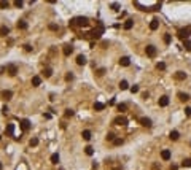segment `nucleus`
Returning a JSON list of instances; mask_svg holds the SVG:
<instances>
[{
	"mask_svg": "<svg viewBox=\"0 0 191 170\" xmlns=\"http://www.w3.org/2000/svg\"><path fill=\"white\" fill-rule=\"evenodd\" d=\"M134 5H136L137 8H143L142 11H158L159 8H161V3H159V2H146V3H142V2H138V0H136V2H134Z\"/></svg>",
	"mask_w": 191,
	"mask_h": 170,
	"instance_id": "obj_1",
	"label": "nucleus"
},
{
	"mask_svg": "<svg viewBox=\"0 0 191 170\" xmlns=\"http://www.w3.org/2000/svg\"><path fill=\"white\" fill-rule=\"evenodd\" d=\"M88 24H89V19L86 16H80V18L70 19V25H80V27H83V25H88Z\"/></svg>",
	"mask_w": 191,
	"mask_h": 170,
	"instance_id": "obj_2",
	"label": "nucleus"
},
{
	"mask_svg": "<svg viewBox=\"0 0 191 170\" xmlns=\"http://www.w3.org/2000/svg\"><path fill=\"white\" fill-rule=\"evenodd\" d=\"M190 35H191V27H185V29H180L178 30V33H177V37L180 38V40H188L190 38Z\"/></svg>",
	"mask_w": 191,
	"mask_h": 170,
	"instance_id": "obj_3",
	"label": "nucleus"
},
{
	"mask_svg": "<svg viewBox=\"0 0 191 170\" xmlns=\"http://www.w3.org/2000/svg\"><path fill=\"white\" fill-rule=\"evenodd\" d=\"M104 30H105V29H104V25H102L100 22H99V27H97V29H94V30H91L89 33H86V35H91L92 38H100V35L104 33Z\"/></svg>",
	"mask_w": 191,
	"mask_h": 170,
	"instance_id": "obj_4",
	"label": "nucleus"
},
{
	"mask_svg": "<svg viewBox=\"0 0 191 170\" xmlns=\"http://www.w3.org/2000/svg\"><path fill=\"white\" fill-rule=\"evenodd\" d=\"M145 53H146V56H148V57H154L156 53H158V49H156V46L148 45V46L145 48Z\"/></svg>",
	"mask_w": 191,
	"mask_h": 170,
	"instance_id": "obj_5",
	"label": "nucleus"
},
{
	"mask_svg": "<svg viewBox=\"0 0 191 170\" xmlns=\"http://www.w3.org/2000/svg\"><path fill=\"white\" fill-rule=\"evenodd\" d=\"M113 124H116V126H128V118L126 116H116L113 119Z\"/></svg>",
	"mask_w": 191,
	"mask_h": 170,
	"instance_id": "obj_6",
	"label": "nucleus"
},
{
	"mask_svg": "<svg viewBox=\"0 0 191 170\" xmlns=\"http://www.w3.org/2000/svg\"><path fill=\"white\" fill-rule=\"evenodd\" d=\"M6 70H8V75H10V76H14L16 73H18V67H16L14 64H8L6 65Z\"/></svg>",
	"mask_w": 191,
	"mask_h": 170,
	"instance_id": "obj_7",
	"label": "nucleus"
},
{
	"mask_svg": "<svg viewBox=\"0 0 191 170\" xmlns=\"http://www.w3.org/2000/svg\"><path fill=\"white\" fill-rule=\"evenodd\" d=\"M5 134L8 135V137H13V135H14V124H6Z\"/></svg>",
	"mask_w": 191,
	"mask_h": 170,
	"instance_id": "obj_8",
	"label": "nucleus"
},
{
	"mask_svg": "<svg viewBox=\"0 0 191 170\" xmlns=\"http://www.w3.org/2000/svg\"><path fill=\"white\" fill-rule=\"evenodd\" d=\"M0 97H2L3 100H10L13 97V92L11 91H2V92H0Z\"/></svg>",
	"mask_w": 191,
	"mask_h": 170,
	"instance_id": "obj_9",
	"label": "nucleus"
},
{
	"mask_svg": "<svg viewBox=\"0 0 191 170\" xmlns=\"http://www.w3.org/2000/svg\"><path fill=\"white\" fill-rule=\"evenodd\" d=\"M62 53H64V56H67V57H68V56L73 53V46L72 45H66V46H64V49H62Z\"/></svg>",
	"mask_w": 191,
	"mask_h": 170,
	"instance_id": "obj_10",
	"label": "nucleus"
},
{
	"mask_svg": "<svg viewBox=\"0 0 191 170\" xmlns=\"http://www.w3.org/2000/svg\"><path fill=\"white\" fill-rule=\"evenodd\" d=\"M140 124L145 126V127H151V126H153V123H151L150 118H140Z\"/></svg>",
	"mask_w": 191,
	"mask_h": 170,
	"instance_id": "obj_11",
	"label": "nucleus"
},
{
	"mask_svg": "<svg viewBox=\"0 0 191 170\" xmlns=\"http://www.w3.org/2000/svg\"><path fill=\"white\" fill-rule=\"evenodd\" d=\"M120 65H123V67H129V65H131V59L126 57V56H124V57H121L120 59Z\"/></svg>",
	"mask_w": 191,
	"mask_h": 170,
	"instance_id": "obj_12",
	"label": "nucleus"
},
{
	"mask_svg": "<svg viewBox=\"0 0 191 170\" xmlns=\"http://www.w3.org/2000/svg\"><path fill=\"white\" fill-rule=\"evenodd\" d=\"M167 105H169V97L167 95H162L159 99V107H167Z\"/></svg>",
	"mask_w": 191,
	"mask_h": 170,
	"instance_id": "obj_13",
	"label": "nucleus"
},
{
	"mask_svg": "<svg viewBox=\"0 0 191 170\" xmlns=\"http://www.w3.org/2000/svg\"><path fill=\"white\" fill-rule=\"evenodd\" d=\"M158 27H159V19H158V18H154V19L150 22V29H151V30H156Z\"/></svg>",
	"mask_w": 191,
	"mask_h": 170,
	"instance_id": "obj_14",
	"label": "nucleus"
},
{
	"mask_svg": "<svg viewBox=\"0 0 191 170\" xmlns=\"http://www.w3.org/2000/svg\"><path fill=\"white\" fill-rule=\"evenodd\" d=\"M21 127H22V130H29L30 129V121L29 119H22L21 121Z\"/></svg>",
	"mask_w": 191,
	"mask_h": 170,
	"instance_id": "obj_15",
	"label": "nucleus"
},
{
	"mask_svg": "<svg viewBox=\"0 0 191 170\" xmlns=\"http://www.w3.org/2000/svg\"><path fill=\"white\" fill-rule=\"evenodd\" d=\"M161 158L164 161H169V159H170V151H169V150H162L161 151Z\"/></svg>",
	"mask_w": 191,
	"mask_h": 170,
	"instance_id": "obj_16",
	"label": "nucleus"
},
{
	"mask_svg": "<svg viewBox=\"0 0 191 170\" xmlns=\"http://www.w3.org/2000/svg\"><path fill=\"white\" fill-rule=\"evenodd\" d=\"M178 137H180V134L177 132V130H172V132L169 134V138H170V140H174V142H175V140H178Z\"/></svg>",
	"mask_w": 191,
	"mask_h": 170,
	"instance_id": "obj_17",
	"label": "nucleus"
},
{
	"mask_svg": "<svg viewBox=\"0 0 191 170\" xmlns=\"http://www.w3.org/2000/svg\"><path fill=\"white\" fill-rule=\"evenodd\" d=\"M76 64H78V65H84V64H86V57H84L83 54L76 56Z\"/></svg>",
	"mask_w": 191,
	"mask_h": 170,
	"instance_id": "obj_18",
	"label": "nucleus"
},
{
	"mask_svg": "<svg viewBox=\"0 0 191 170\" xmlns=\"http://www.w3.org/2000/svg\"><path fill=\"white\" fill-rule=\"evenodd\" d=\"M8 33H10V29H8L6 25H2V27H0V35H2V37H6Z\"/></svg>",
	"mask_w": 191,
	"mask_h": 170,
	"instance_id": "obj_19",
	"label": "nucleus"
},
{
	"mask_svg": "<svg viewBox=\"0 0 191 170\" xmlns=\"http://www.w3.org/2000/svg\"><path fill=\"white\" fill-rule=\"evenodd\" d=\"M32 84L35 86V88H37V86H40L42 84V78L40 76H32Z\"/></svg>",
	"mask_w": 191,
	"mask_h": 170,
	"instance_id": "obj_20",
	"label": "nucleus"
},
{
	"mask_svg": "<svg viewBox=\"0 0 191 170\" xmlns=\"http://www.w3.org/2000/svg\"><path fill=\"white\" fill-rule=\"evenodd\" d=\"M132 25H134V19H128V21L124 22V29L129 30V29H132Z\"/></svg>",
	"mask_w": 191,
	"mask_h": 170,
	"instance_id": "obj_21",
	"label": "nucleus"
},
{
	"mask_svg": "<svg viewBox=\"0 0 191 170\" xmlns=\"http://www.w3.org/2000/svg\"><path fill=\"white\" fill-rule=\"evenodd\" d=\"M178 99L182 100V102H186V100H190V95L185 94V92H178Z\"/></svg>",
	"mask_w": 191,
	"mask_h": 170,
	"instance_id": "obj_22",
	"label": "nucleus"
},
{
	"mask_svg": "<svg viewBox=\"0 0 191 170\" xmlns=\"http://www.w3.org/2000/svg\"><path fill=\"white\" fill-rule=\"evenodd\" d=\"M104 108H105V105H104L102 102H96V103H94V110L100 111V110H104Z\"/></svg>",
	"mask_w": 191,
	"mask_h": 170,
	"instance_id": "obj_23",
	"label": "nucleus"
},
{
	"mask_svg": "<svg viewBox=\"0 0 191 170\" xmlns=\"http://www.w3.org/2000/svg\"><path fill=\"white\" fill-rule=\"evenodd\" d=\"M175 78L182 81V80H185V78H186V73H185V72H177V73H175Z\"/></svg>",
	"mask_w": 191,
	"mask_h": 170,
	"instance_id": "obj_24",
	"label": "nucleus"
},
{
	"mask_svg": "<svg viewBox=\"0 0 191 170\" xmlns=\"http://www.w3.org/2000/svg\"><path fill=\"white\" fill-rule=\"evenodd\" d=\"M120 89H121V91H126V89H129V84H128V81H126V80H123V81L120 83Z\"/></svg>",
	"mask_w": 191,
	"mask_h": 170,
	"instance_id": "obj_25",
	"label": "nucleus"
},
{
	"mask_svg": "<svg viewBox=\"0 0 191 170\" xmlns=\"http://www.w3.org/2000/svg\"><path fill=\"white\" fill-rule=\"evenodd\" d=\"M16 25H18V29H22V30H26V29L29 27V25H27V22H26V21H19V22L16 24Z\"/></svg>",
	"mask_w": 191,
	"mask_h": 170,
	"instance_id": "obj_26",
	"label": "nucleus"
},
{
	"mask_svg": "<svg viewBox=\"0 0 191 170\" xmlns=\"http://www.w3.org/2000/svg\"><path fill=\"white\" fill-rule=\"evenodd\" d=\"M51 75H53V70H51L50 67H48V68H45V70H43V76H45V78H50Z\"/></svg>",
	"mask_w": 191,
	"mask_h": 170,
	"instance_id": "obj_27",
	"label": "nucleus"
},
{
	"mask_svg": "<svg viewBox=\"0 0 191 170\" xmlns=\"http://www.w3.org/2000/svg\"><path fill=\"white\" fill-rule=\"evenodd\" d=\"M81 137H83L84 140H91V130H83V134H81Z\"/></svg>",
	"mask_w": 191,
	"mask_h": 170,
	"instance_id": "obj_28",
	"label": "nucleus"
},
{
	"mask_svg": "<svg viewBox=\"0 0 191 170\" xmlns=\"http://www.w3.org/2000/svg\"><path fill=\"white\" fill-rule=\"evenodd\" d=\"M84 153H86V154H88V156H92V154H94V148L88 145V146L84 148Z\"/></svg>",
	"mask_w": 191,
	"mask_h": 170,
	"instance_id": "obj_29",
	"label": "nucleus"
},
{
	"mask_svg": "<svg viewBox=\"0 0 191 170\" xmlns=\"http://www.w3.org/2000/svg\"><path fill=\"white\" fill-rule=\"evenodd\" d=\"M116 108H118V111H126L128 110V105H126V103H118V105H116Z\"/></svg>",
	"mask_w": 191,
	"mask_h": 170,
	"instance_id": "obj_30",
	"label": "nucleus"
},
{
	"mask_svg": "<svg viewBox=\"0 0 191 170\" xmlns=\"http://www.w3.org/2000/svg\"><path fill=\"white\" fill-rule=\"evenodd\" d=\"M51 162H53V164H58L59 162V154H58V153L51 154Z\"/></svg>",
	"mask_w": 191,
	"mask_h": 170,
	"instance_id": "obj_31",
	"label": "nucleus"
},
{
	"mask_svg": "<svg viewBox=\"0 0 191 170\" xmlns=\"http://www.w3.org/2000/svg\"><path fill=\"white\" fill-rule=\"evenodd\" d=\"M182 165L183 167H191V159H183L182 161Z\"/></svg>",
	"mask_w": 191,
	"mask_h": 170,
	"instance_id": "obj_32",
	"label": "nucleus"
},
{
	"mask_svg": "<svg viewBox=\"0 0 191 170\" xmlns=\"http://www.w3.org/2000/svg\"><path fill=\"white\" fill-rule=\"evenodd\" d=\"M156 68H158V70H166V64H164V62H158V64H156Z\"/></svg>",
	"mask_w": 191,
	"mask_h": 170,
	"instance_id": "obj_33",
	"label": "nucleus"
},
{
	"mask_svg": "<svg viewBox=\"0 0 191 170\" xmlns=\"http://www.w3.org/2000/svg\"><path fill=\"white\" fill-rule=\"evenodd\" d=\"M183 46H185V49L191 51V41H190V40H185V41H183Z\"/></svg>",
	"mask_w": 191,
	"mask_h": 170,
	"instance_id": "obj_34",
	"label": "nucleus"
},
{
	"mask_svg": "<svg viewBox=\"0 0 191 170\" xmlns=\"http://www.w3.org/2000/svg\"><path fill=\"white\" fill-rule=\"evenodd\" d=\"M123 143H124L123 138H115V140H113V145L115 146H120V145H123Z\"/></svg>",
	"mask_w": 191,
	"mask_h": 170,
	"instance_id": "obj_35",
	"label": "nucleus"
},
{
	"mask_svg": "<svg viewBox=\"0 0 191 170\" xmlns=\"http://www.w3.org/2000/svg\"><path fill=\"white\" fill-rule=\"evenodd\" d=\"M73 115H75V111H73V110H70V108H67V110H66V118H70Z\"/></svg>",
	"mask_w": 191,
	"mask_h": 170,
	"instance_id": "obj_36",
	"label": "nucleus"
},
{
	"mask_svg": "<svg viewBox=\"0 0 191 170\" xmlns=\"http://www.w3.org/2000/svg\"><path fill=\"white\" fill-rule=\"evenodd\" d=\"M29 145H30V146H37V145H38V138H30Z\"/></svg>",
	"mask_w": 191,
	"mask_h": 170,
	"instance_id": "obj_37",
	"label": "nucleus"
},
{
	"mask_svg": "<svg viewBox=\"0 0 191 170\" xmlns=\"http://www.w3.org/2000/svg\"><path fill=\"white\" fill-rule=\"evenodd\" d=\"M164 43H166V45H169V43H170V35H169V33H164Z\"/></svg>",
	"mask_w": 191,
	"mask_h": 170,
	"instance_id": "obj_38",
	"label": "nucleus"
},
{
	"mask_svg": "<svg viewBox=\"0 0 191 170\" xmlns=\"http://www.w3.org/2000/svg\"><path fill=\"white\" fill-rule=\"evenodd\" d=\"M129 91H131L132 94H136V92H138V86L134 84V86H131V88H129Z\"/></svg>",
	"mask_w": 191,
	"mask_h": 170,
	"instance_id": "obj_39",
	"label": "nucleus"
},
{
	"mask_svg": "<svg viewBox=\"0 0 191 170\" xmlns=\"http://www.w3.org/2000/svg\"><path fill=\"white\" fill-rule=\"evenodd\" d=\"M73 80V73L72 72H68L67 75H66V81H72Z\"/></svg>",
	"mask_w": 191,
	"mask_h": 170,
	"instance_id": "obj_40",
	"label": "nucleus"
},
{
	"mask_svg": "<svg viewBox=\"0 0 191 170\" xmlns=\"http://www.w3.org/2000/svg\"><path fill=\"white\" fill-rule=\"evenodd\" d=\"M115 140V134H107V142H113Z\"/></svg>",
	"mask_w": 191,
	"mask_h": 170,
	"instance_id": "obj_41",
	"label": "nucleus"
},
{
	"mask_svg": "<svg viewBox=\"0 0 191 170\" xmlns=\"http://www.w3.org/2000/svg\"><path fill=\"white\" fill-rule=\"evenodd\" d=\"M8 6H10L8 2H0V8H2V10H5V8H8Z\"/></svg>",
	"mask_w": 191,
	"mask_h": 170,
	"instance_id": "obj_42",
	"label": "nucleus"
},
{
	"mask_svg": "<svg viewBox=\"0 0 191 170\" xmlns=\"http://www.w3.org/2000/svg\"><path fill=\"white\" fill-rule=\"evenodd\" d=\"M105 75V68H99L97 70V76H104Z\"/></svg>",
	"mask_w": 191,
	"mask_h": 170,
	"instance_id": "obj_43",
	"label": "nucleus"
},
{
	"mask_svg": "<svg viewBox=\"0 0 191 170\" xmlns=\"http://www.w3.org/2000/svg\"><path fill=\"white\" fill-rule=\"evenodd\" d=\"M110 6H112V10H115V11H118V10H120V5H118V3H112Z\"/></svg>",
	"mask_w": 191,
	"mask_h": 170,
	"instance_id": "obj_44",
	"label": "nucleus"
},
{
	"mask_svg": "<svg viewBox=\"0 0 191 170\" xmlns=\"http://www.w3.org/2000/svg\"><path fill=\"white\" fill-rule=\"evenodd\" d=\"M50 30H59V25H56V24H50Z\"/></svg>",
	"mask_w": 191,
	"mask_h": 170,
	"instance_id": "obj_45",
	"label": "nucleus"
},
{
	"mask_svg": "<svg viewBox=\"0 0 191 170\" xmlns=\"http://www.w3.org/2000/svg\"><path fill=\"white\" fill-rule=\"evenodd\" d=\"M14 6L21 8V6H22V2H21V0H16V2H14Z\"/></svg>",
	"mask_w": 191,
	"mask_h": 170,
	"instance_id": "obj_46",
	"label": "nucleus"
},
{
	"mask_svg": "<svg viewBox=\"0 0 191 170\" xmlns=\"http://www.w3.org/2000/svg\"><path fill=\"white\" fill-rule=\"evenodd\" d=\"M24 49L27 51V53H30V51H32V46H30V45H24Z\"/></svg>",
	"mask_w": 191,
	"mask_h": 170,
	"instance_id": "obj_47",
	"label": "nucleus"
},
{
	"mask_svg": "<svg viewBox=\"0 0 191 170\" xmlns=\"http://www.w3.org/2000/svg\"><path fill=\"white\" fill-rule=\"evenodd\" d=\"M2 113H3V115H6V113H8V107H6V105H3V108H2Z\"/></svg>",
	"mask_w": 191,
	"mask_h": 170,
	"instance_id": "obj_48",
	"label": "nucleus"
},
{
	"mask_svg": "<svg viewBox=\"0 0 191 170\" xmlns=\"http://www.w3.org/2000/svg\"><path fill=\"white\" fill-rule=\"evenodd\" d=\"M185 113H186V116H190V115H191V108H190V107L185 108Z\"/></svg>",
	"mask_w": 191,
	"mask_h": 170,
	"instance_id": "obj_49",
	"label": "nucleus"
},
{
	"mask_svg": "<svg viewBox=\"0 0 191 170\" xmlns=\"http://www.w3.org/2000/svg\"><path fill=\"white\" fill-rule=\"evenodd\" d=\"M45 119H51V115H50V113H45Z\"/></svg>",
	"mask_w": 191,
	"mask_h": 170,
	"instance_id": "obj_50",
	"label": "nucleus"
},
{
	"mask_svg": "<svg viewBox=\"0 0 191 170\" xmlns=\"http://www.w3.org/2000/svg\"><path fill=\"white\" fill-rule=\"evenodd\" d=\"M153 170H159V167H158V165L154 164V165H153Z\"/></svg>",
	"mask_w": 191,
	"mask_h": 170,
	"instance_id": "obj_51",
	"label": "nucleus"
},
{
	"mask_svg": "<svg viewBox=\"0 0 191 170\" xmlns=\"http://www.w3.org/2000/svg\"><path fill=\"white\" fill-rule=\"evenodd\" d=\"M3 169V165H2V162H0V170H2Z\"/></svg>",
	"mask_w": 191,
	"mask_h": 170,
	"instance_id": "obj_52",
	"label": "nucleus"
},
{
	"mask_svg": "<svg viewBox=\"0 0 191 170\" xmlns=\"http://www.w3.org/2000/svg\"><path fill=\"white\" fill-rule=\"evenodd\" d=\"M0 138H2V137H0Z\"/></svg>",
	"mask_w": 191,
	"mask_h": 170,
	"instance_id": "obj_53",
	"label": "nucleus"
}]
</instances>
